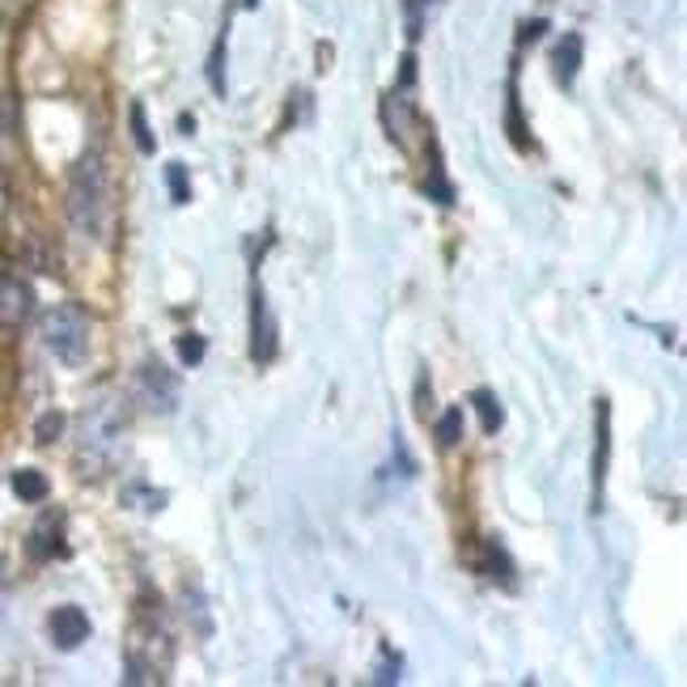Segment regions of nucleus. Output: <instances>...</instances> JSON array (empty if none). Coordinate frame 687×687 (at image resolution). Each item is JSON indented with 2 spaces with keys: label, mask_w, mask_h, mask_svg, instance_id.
<instances>
[{
  "label": "nucleus",
  "mask_w": 687,
  "mask_h": 687,
  "mask_svg": "<svg viewBox=\"0 0 687 687\" xmlns=\"http://www.w3.org/2000/svg\"><path fill=\"white\" fill-rule=\"evenodd\" d=\"M55 649H77L81 640H90V616L81 607H55L48 619Z\"/></svg>",
  "instance_id": "10"
},
{
  "label": "nucleus",
  "mask_w": 687,
  "mask_h": 687,
  "mask_svg": "<svg viewBox=\"0 0 687 687\" xmlns=\"http://www.w3.org/2000/svg\"><path fill=\"white\" fill-rule=\"evenodd\" d=\"M60 539H64V518H60V514H48V518L30 531V539H26L30 560H51V556H60V552H64Z\"/></svg>",
  "instance_id": "11"
},
{
  "label": "nucleus",
  "mask_w": 687,
  "mask_h": 687,
  "mask_svg": "<svg viewBox=\"0 0 687 687\" xmlns=\"http://www.w3.org/2000/svg\"><path fill=\"white\" fill-rule=\"evenodd\" d=\"M577 69H582V34H565L556 43V55H552V72H556L560 85H573Z\"/></svg>",
  "instance_id": "12"
},
{
  "label": "nucleus",
  "mask_w": 687,
  "mask_h": 687,
  "mask_svg": "<svg viewBox=\"0 0 687 687\" xmlns=\"http://www.w3.org/2000/svg\"><path fill=\"white\" fill-rule=\"evenodd\" d=\"M276 335H281V327H276V319L267 310V293L255 281V289H251V361L255 365H272L276 361V344H281Z\"/></svg>",
  "instance_id": "7"
},
{
  "label": "nucleus",
  "mask_w": 687,
  "mask_h": 687,
  "mask_svg": "<svg viewBox=\"0 0 687 687\" xmlns=\"http://www.w3.org/2000/svg\"><path fill=\"white\" fill-rule=\"evenodd\" d=\"M128 119H132V141L141 153H153L158 144H153V132H149V119H144V102H132L128 107Z\"/></svg>",
  "instance_id": "19"
},
{
  "label": "nucleus",
  "mask_w": 687,
  "mask_h": 687,
  "mask_svg": "<svg viewBox=\"0 0 687 687\" xmlns=\"http://www.w3.org/2000/svg\"><path fill=\"white\" fill-rule=\"evenodd\" d=\"M128 442V407L119 395H98L77 425V467L85 475H102L115 467Z\"/></svg>",
  "instance_id": "1"
},
{
  "label": "nucleus",
  "mask_w": 687,
  "mask_h": 687,
  "mask_svg": "<svg viewBox=\"0 0 687 687\" xmlns=\"http://www.w3.org/2000/svg\"><path fill=\"white\" fill-rule=\"evenodd\" d=\"M174 348H179V361H183V365H200V361H204V353H209V344H204V335H179V340H174Z\"/></svg>",
  "instance_id": "23"
},
{
  "label": "nucleus",
  "mask_w": 687,
  "mask_h": 687,
  "mask_svg": "<svg viewBox=\"0 0 687 687\" xmlns=\"http://www.w3.org/2000/svg\"><path fill=\"white\" fill-rule=\"evenodd\" d=\"M13 493L26 501V505H39V501H48L51 484L43 472H34V467H22V472L13 475Z\"/></svg>",
  "instance_id": "15"
},
{
  "label": "nucleus",
  "mask_w": 687,
  "mask_h": 687,
  "mask_svg": "<svg viewBox=\"0 0 687 687\" xmlns=\"http://www.w3.org/2000/svg\"><path fill=\"white\" fill-rule=\"evenodd\" d=\"M137 400H141L149 412L170 416V412H179V403H183V382H179V374L166 370L162 361H149V365H141V374H137Z\"/></svg>",
  "instance_id": "5"
},
{
  "label": "nucleus",
  "mask_w": 687,
  "mask_h": 687,
  "mask_svg": "<svg viewBox=\"0 0 687 687\" xmlns=\"http://www.w3.org/2000/svg\"><path fill=\"white\" fill-rule=\"evenodd\" d=\"M34 310V289L18 276H0V327H22Z\"/></svg>",
  "instance_id": "9"
},
{
  "label": "nucleus",
  "mask_w": 687,
  "mask_h": 687,
  "mask_svg": "<svg viewBox=\"0 0 687 687\" xmlns=\"http://www.w3.org/2000/svg\"><path fill=\"white\" fill-rule=\"evenodd\" d=\"M166 188L174 204H188L191 200V183H188V166L183 162H170L166 166Z\"/></svg>",
  "instance_id": "21"
},
{
  "label": "nucleus",
  "mask_w": 687,
  "mask_h": 687,
  "mask_svg": "<svg viewBox=\"0 0 687 687\" xmlns=\"http://www.w3.org/2000/svg\"><path fill=\"white\" fill-rule=\"evenodd\" d=\"M43 344H48L55 361L64 365H81L90 353V314L77 306V302H60L43 314Z\"/></svg>",
  "instance_id": "4"
},
{
  "label": "nucleus",
  "mask_w": 687,
  "mask_h": 687,
  "mask_svg": "<svg viewBox=\"0 0 687 687\" xmlns=\"http://www.w3.org/2000/svg\"><path fill=\"white\" fill-rule=\"evenodd\" d=\"M475 565H479V573H484V577H493V582L514 586V560L505 556V547H501L497 539H488V544H484V552H479V560H475Z\"/></svg>",
  "instance_id": "14"
},
{
  "label": "nucleus",
  "mask_w": 687,
  "mask_h": 687,
  "mask_svg": "<svg viewBox=\"0 0 687 687\" xmlns=\"http://www.w3.org/2000/svg\"><path fill=\"white\" fill-rule=\"evenodd\" d=\"M544 30H547V22H544V18H535V22H526V26H522V34H518V43H539V39H544Z\"/></svg>",
  "instance_id": "26"
},
{
  "label": "nucleus",
  "mask_w": 687,
  "mask_h": 687,
  "mask_svg": "<svg viewBox=\"0 0 687 687\" xmlns=\"http://www.w3.org/2000/svg\"><path fill=\"white\" fill-rule=\"evenodd\" d=\"M403 675H400V658L391 654V649H382V663L378 670H374V684H400Z\"/></svg>",
  "instance_id": "24"
},
{
  "label": "nucleus",
  "mask_w": 687,
  "mask_h": 687,
  "mask_svg": "<svg viewBox=\"0 0 687 687\" xmlns=\"http://www.w3.org/2000/svg\"><path fill=\"white\" fill-rule=\"evenodd\" d=\"M170 666H174V640L162 624V612L141 607L123 640V684H166Z\"/></svg>",
  "instance_id": "2"
},
{
  "label": "nucleus",
  "mask_w": 687,
  "mask_h": 687,
  "mask_svg": "<svg viewBox=\"0 0 687 687\" xmlns=\"http://www.w3.org/2000/svg\"><path fill=\"white\" fill-rule=\"evenodd\" d=\"M433 437H437V451H451L463 442V407H446L433 425Z\"/></svg>",
  "instance_id": "16"
},
{
  "label": "nucleus",
  "mask_w": 687,
  "mask_h": 687,
  "mask_svg": "<svg viewBox=\"0 0 687 687\" xmlns=\"http://www.w3.org/2000/svg\"><path fill=\"white\" fill-rule=\"evenodd\" d=\"M209 85H213V94H225V34H216L213 51H209Z\"/></svg>",
  "instance_id": "20"
},
{
  "label": "nucleus",
  "mask_w": 687,
  "mask_h": 687,
  "mask_svg": "<svg viewBox=\"0 0 687 687\" xmlns=\"http://www.w3.org/2000/svg\"><path fill=\"white\" fill-rule=\"evenodd\" d=\"M433 149V166H428V200H437V204H454V188L446 183V170H442V153H437V144H428Z\"/></svg>",
  "instance_id": "17"
},
{
  "label": "nucleus",
  "mask_w": 687,
  "mask_h": 687,
  "mask_svg": "<svg viewBox=\"0 0 687 687\" xmlns=\"http://www.w3.org/2000/svg\"><path fill=\"white\" fill-rule=\"evenodd\" d=\"M505 132H509V141H514V149H531V141H526V123H522V107H518V69L509 72V90H505Z\"/></svg>",
  "instance_id": "13"
},
{
  "label": "nucleus",
  "mask_w": 687,
  "mask_h": 687,
  "mask_svg": "<svg viewBox=\"0 0 687 687\" xmlns=\"http://www.w3.org/2000/svg\"><path fill=\"white\" fill-rule=\"evenodd\" d=\"M612 475V400H594V458H590V509H603Z\"/></svg>",
  "instance_id": "6"
},
{
  "label": "nucleus",
  "mask_w": 687,
  "mask_h": 687,
  "mask_svg": "<svg viewBox=\"0 0 687 687\" xmlns=\"http://www.w3.org/2000/svg\"><path fill=\"white\" fill-rule=\"evenodd\" d=\"M69 221L81 238H102L107 225V166L102 153L90 149L69 179Z\"/></svg>",
  "instance_id": "3"
},
{
  "label": "nucleus",
  "mask_w": 687,
  "mask_h": 687,
  "mask_svg": "<svg viewBox=\"0 0 687 687\" xmlns=\"http://www.w3.org/2000/svg\"><path fill=\"white\" fill-rule=\"evenodd\" d=\"M60 433H64V412H43V416L34 421V442H39V446L55 442Z\"/></svg>",
  "instance_id": "22"
},
{
  "label": "nucleus",
  "mask_w": 687,
  "mask_h": 687,
  "mask_svg": "<svg viewBox=\"0 0 687 687\" xmlns=\"http://www.w3.org/2000/svg\"><path fill=\"white\" fill-rule=\"evenodd\" d=\"M382 119H386V132L400 149H412L416 144V132H421V119H416V102L407 98V90H391L382 98Z\"/></svg>",
  "instance_id": "8"
},
{
  "label": "nucleus",
  "mask_w": 687,
  "mask_h": 687,
  "mask_svg": "<svg viewBox=\"0 0 687 687\" xmlns=\"http://www.w3.org/2000/svg\"><path fill=\"white\" fill-rule=\"evenodd\" d=\"M428 403H433V386H428L425 374H421V378H416V412H421L425 421H428Z\"/></svg>",
  "instance_id": "25"
},
{
  "label": "nucleus",
  "mask_w": 687,
  "mask_h": 687,
  "mask_svg": "<svg viewBox=\"0 0 687 687\" xmlns=\"http://www.w3.org/2000/svg\"><path fill=\"white\" fill-rule=\"evenodd\" d=\"M472 407L479 412V425H484V433H497V428L505 425V412H501V403H497L493 391H475Z\"/></svg>",
  "instance_id": "18"
}]
</instances>
